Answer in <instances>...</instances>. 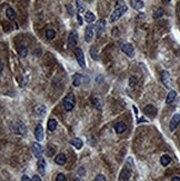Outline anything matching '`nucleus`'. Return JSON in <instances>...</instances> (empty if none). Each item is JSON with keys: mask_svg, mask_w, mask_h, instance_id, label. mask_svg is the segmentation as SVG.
I'll use <instances>...</instances> for the list:
<instances>
[{"mask_svg": "<svg viewBox=\"0 0 180 181\" xmlns=\"http://www.w3.org/2000/svg\"><path fill=\"white\" fill-rule=\"evenodd\" d=\"M10 129H11V131L13 133L19 135V136H26L27 135V127H26V125L23 123L22 121L20 120L12 122L10 125Z\"/></svg>", "mask_w": 180, "mask_h": 181, "instance_id": "nucleus-1", "label": "nucleus"}, {"mask_svg": "<svg viewBox=\"0 0 180 181\" xmlns=\"http://www.w3.org/2000/svg\"><path fill=\"white\" fill-rule=\"evenodd\" d=\"M76 104V100H75V94L72 92L68 93L67 96L63 98V108L66 111H71L75 108Z\"/></svg>", "mask_w": 180, "mask_h": 181, "instance_id": "nucleus-2", "label": "nucleus"}, {"mask_svg": "<svg viewBox=\"0 0 180 181\" xmlns=\"http://www.w3.org/2000/svg\"><path fill=\"white\" fill-rule=\"evenodd\" d=\"M126 11H127V7H126V6H121V7L116 8V9L112 11L111 16H110V22H116L120 17L124 15Z\"/></svg>", "mask_w": 180, "mask_h": 181, "instance_id": "nucleus-3", "label": "nucleus"}, {"mask_svg": "<svg viewBox=\"0 0 180 181\" xmlns=\"http://www.w3.org/2000/svg\"><path fill=\"white\" fill-rule=\"evenodd\" d=\"M77 42H78V32L75 31V30H71L69 36H68V48L69 49H73L76 46H77Z\"/></svg>", "mask_w": 180, "mask_h": 181, "instance_id": "nucleus-4", "label": "nucleus"}, {"mask_svg": "<svg viewBox=\"0 0 180 181\" xmlns=\"http://www.w3.org/2000/svg\"><path fill=\"white\" fill-rule=\"evenodd\" d=\"M121 50H122L128 57H130V58H134V57H135V48H134V46L131 44H128V42L122 44H121Z\"/></svg>", "mask_w": 180, "mask_h": 181, "instance_id": "nucleus-5", "label": "nucleus"}, {"mask_svg": "<svg viewBox=\"0 0 180 181\" xmlns=\"http://www.w3.org/2000/svg\"><path fill=\"white\" fill-rule=\"evenodd\" d=\"M95 27L94 26H88L86 28V31H84V40L86 42H91L92 39H94V35H95Z\"/></svg>", "mask_w": 180, "mask_h": 181, "instance_id": "nucleus-6", "label": "nucleus"}, {"mask_svg": "<svg viewBox=\"0 0 180 181\" xmlns=\"http://www.w3.org/2000/svg\"><path fill=\"white\" fill-rule=\"evenodd\" d=\"M76 59H77V62L79 63V66L81 68H86V60H84V55L82 52V50L80 48H77L76 50Z\"/></svg>", "mask_w": 180, "mask_h": 181, "instance_id": "nucleus-7", "label": "nucleus"}, {"mask_svg": "<svg viewBox=\"0 0 180 181\" xmlns=\"http://www.w3.org/2000/svg\"><path fill=\"white\" fill-rule=\"evenodd\" d=\"M105 28H106V20L105 19H99L97 21L96 26H95V29H96L97 31V37H100L101 36L103 30H105Z\"/></svg>", "mask_w": 180, "mask_h": 181, "instance_id": "nucleus-8", "label": "nucleus"}, {"mask_svg": "<svg viewBox=\"0 0 180 181\" xmlns=\"http://www.w3.org/2000/svg\"><path fill=\"white\" fill-rule=\"evenodd\" d=\"M179 123H180V115L179 113H176V115H174V117L171 118V120H170L169 129H170L171 131H174V130L177 129V127L179 126Z\"/></svg>", "mask_w": 180, "mask_h": 181, "instance_id": "nucleus-9", "label": "nucleus"}, {"mask_svg": "<svg viewBox=\"0 0 180 181\" xmlns=\"http://www.w3.org/2000/svg\"><path fill=\"white\" fill-rule=\"evenodd\" d=\"M31 147H32V154H34V157L37 159H39L41 157V154H42V147L38 142H32Z\"/></svg>", "mask_w": 180, "mask_h": 181, "instance_id": "nucleus-10", "label": "nucleus"}, {"mask_svg": "<svg viewBox=\"0 0 180 181\" xmlns=\"http://www.w3.org/2000/svg\"><path fill=\"white\" fill-rule=\"evenodd\" d=\"M161 81L165 85V87H167V88L171 86V79H170V75H169L168 71L161 72Z\"/></svg>", "mask_w": 180, "mask_h": 181, "instance_id": "nucleus-11", "label": "nucleus"}, {"mask_svg": "<svg viewBox=\"0 0 180 181\" xmlns=\"http://www.w3.org/2000/svg\"><path fill=\"white\" fill-rule=\"evenodd\" d=\"M143 112H145L146 115L149 116V117L153 118V117H156V115H157V109H156L152 104H148V106H146V107L143 108Z\"/></svg>", "mask_w": 180, "mask_h": 181, "instance_id": "nucleus-12", "label": "nucleus"}, {"mask_svg": "<svg viewBox=\"0 0 180 181\" xmlns=\"http://www.w3.org/2000/svg\"><path fill=\"white\" fill-rule=\"evenodd\" d=\"M34 136H36V139L38 141H41L44 139V128L41 125H37L36 126V129H34Z\"/></svg>", "mask_w": 180, "mask_h": 181, "instance_id": "nucleus-13", "label": "nucleus"}, {"mask_svg": "<svg viewBox=\"0 0 180 181\" xmlns=\"http://www.w3.org/2000/svg\"><path fill=\"white\" fill-rule=\"evenodd\" d=\"M115 130H116V132L119 133V135H120V133H124V132L127 130V125H126L124 122H122V121H120V122L115 125Z\"/></svg>", "mask_w": 180, "mask_h": 181, "instance_id": "nucleus-14", "label": "nucleus"}, {"mask_svg": "<svg viewBox=\"0 0 180 181\" xmlns=\"http://www.w3.org/2000/svg\"><path fill=\"white\" fill-rule=\"evenodd\" d=\"M130 6L136 9V10H140L143 8V6H145V2L143 1H141V0H131L130 1Z\"/></svg>", "mask_w": 180, "mask_h": 181, "instance_id": "nucleus-15", "label": "nucleus"}, {"mask_svg": "<svg viewBox=\"0 0 180 181\" xmlns=\"http://www.w3.org/2000/svg\"><path fill=\"white\" fill-rule=\"evenodd\" d=\"M66 161H67V159H66V156L63 154H57L56 158H55V162L58 166H65L66 165Z\"/></svg>", "mask_w": 180, "mask_h": 181, "instance_id": "nucleus-16", "label": "nucleus"}, {"mask_svg": "<svg viewBox=\"0 0 180 181\" xmlns=\"http://www.w3.org/2000/svg\"><path fill=\"white\" fill-rule=\"evenodd\" d=\"M70 144H72L73 147L76 149H81L82 148V146H84V142H82V140L80 139V138H73L70 140Z\"/></svg>", "mask_w": 180, "mask_h": 181, "instance_id": "nucleus-17", "label": "nucleus"}, {"mask_svg": "<svg viewBox=\"0 0 180 181\" xmlns=\"http://www.w3.org/2000/svg\"><path fill=\"white\" fill-rule=\"evenodd\" d=\"M34 112H36V115L38 116H44L46 113V111H47V108H46L45 104H37L36 107H34Z\"/></svg>", "mask_w": 180, "mask_h": 181, "instance_id": "nucleus-18", "label": "nucleus"}, {"mask_svg": "<svg viewBox=\"0 0 180 181\" xmlns=\"http://www.w3.org/2000/svg\"><path fill=\"white\" fill-rule=\"evenodd\" d=\"M6 16L8 19H10V20H15L16 17H17V13H16L15 9H12L11 7H8L7 10H6Z\"/></svg>", "mask_w": 180, "mask_h": 181, "instance_id": "nucleus-19", "label": "nucleus"}, {"mask_svg": "<svg viewBox=\"0 0 180 181\" xmlns=\"http://www.w3.org/2000/svg\"><path fill=\"white\" fill-rule=\"evenodd\" d=\"M176 97H177V92H176L174 90H170L168 93V96H167V98H166V104H170L171 102H174Z\"/></svg>", "mask_w": 180, "mask_h": 181, "instance_id": "nucleus-20", "label": "nucleus"}, {"mask_svg": "<svg viewBox=\"0 0 180 181\" xmlns=\"http://www.w3.org/2000/svg\"><path fill=\"white\" fill-rule=\"evenodd\" d=\"M170 162H171L170 156H168V154H163V156H161V158H160V163H161L163 167H167Z\"/></svg>", "mask_w": 180, "mask_h": 181, "instance_id": "nucleus-21", "label": "nucleus"}, {"mask_svg": "<svg viewBox=\"0 0 180 181\" xmlns=\"http://www.w3.org/2000/svg\"><path fill=\"white\" fill-rule=\"evenodd\" d=\"M84 19L87 22H94L96 17H95V13H92L91 11H86L84 12Z\"/></svg>", "mask_w": 180, "mask_h": 181, "instance_id": "nucleus-22", "label": "nucleus"}, {"mask_svg": "<svg viewBox=\"0 0 180 181\" xmlns=\"http://www.w3.org/2000/svg\"><path fill=\"white\" fill-rule=\"evenodd\" d=\"M57 120L56 119H50V120L48 121V123H47V127H48V130L49 131H55L57 128Z\"/></svg>", "mask_w": 180, "mask_h": 181, "instance_id": "nucleus-23", "label": "nucleus"}, {"mask_svg": "<svg viewBox=\"0 0 180 181\" xmlns=\"http://www.w3.org/2000/svg\"><path fill=\"white\" fill-rule=\"evenodd\" d=\"M120 180H129L130 178V171H128L126 168H124L120 172Z\"/></svg>", "mask_w": 180, "mask_h": 181, "instance_id": "nucleus-24", "label": "nucleus"}, {"mask_svg": "<svg viewBox=\"0 0 180 181\" xmlns=\"http://www.w3.org/2000/svg\"><path fill=\"white\" fill-rule=\"evenodd\" d=\"M163 13H165V11H163L162 8H157V9H155L153 12H152V17H153L155 19H158V18L162 17Z\"/></svg>", "mask_w": 180, "mask_h": 181, "instance_id": "nucleus-25", "label": "nucleus"}, {"mask_svg": "<svg viewBox=\"0 0 180 181\" xmlns=\"http://www.w3.org/2000/svg\"><path fill=\"white\" fill-rule=\"evenodd\" d=\"M18 54H19V56H20L21 58L27 57V55H28V49H27V47H26V46H20L19 49H18Z\"/></svg>", "mask_w": 180, "mask_h": 181, "instance_id": "nucleus-26", "label": "nucleus"}, {"mask_svg": "<svg viewBox=\"0 0 180 181\" xmlns=\"http://www.w3.org/2000/svg\"><path fill=\"white\" fill-rule=\"evenodd\" d=\"M81 75L80 73H75L73 75V86L75 87H79L81 83Z\"/></svg>", "mask_w": 180, "mask_h": 181, "instance_id": "nucleus-27", "label": "nucleus"}, {"mask_svg": "<svg viewBox=\"0 0 180 181\" xmlns=\"http://www.w3.org/2000/svg\"><path fill=\"white\" fill-rule=\"evenodd\" d=\"M38 171H39V173H41V176H44L45 175V160L41 158V160H39V162H38Z\"/></svg>", "mask_w": 180, "mask_h": 181, "instance_id": "nucleus-28", "label": "nucleus"}, {"mask_svg": "<svg viewBox=\"0 0 180 181\" xmlns=\"http://www.w3.org/2000/svg\"><path fill=\"white\" fill-rule=\"evenodd\" d=\"M90 56L92 57L94 60H99V55H98V50H97L96 47L90 48Z\"/></svg>", "mask_w": 180, "mask_h": 181, "instance_id": "nucleus-29", "label": "nucleus"}, {"mask_svg": "<svg viewBox=\"0 0 180 181\" xmlns=\"http://www.w3.org/2000/svg\"><path fill=\"white\" fill-rule=\"evenodd\" d=\"M55 37H56V31L53 29H48L46 31V38L48 40H52V39H55Z\"/></svg>", "mask_w": 180, "mask_h": 181, "instance_id": "nucleus-30", "label": "nucleus"}, {"mask_svg": "<svg viewBox=\"0 0 180 181\" xmlns=\"http://www.w3.org/2000/svg\"><path fill=\"white\" fill-rule=\"evenodd\" d=\"M137 77L136 76H132V77L129 78V86L130 87H135L136 85H137Z\"/></svg>", "mask_w": 180, "mask_h": 181, "instance_id": "nucleus-31", "label": "nucleus"}, {"mask_svg": "<svg viewBox=\"0 0 180 181\" xmlns=\"http://www.w3.org/2000/svg\"><path fill=\"white\" fill-rule=\"evenodd\" d=\"M56 181H67V178L63 173H58L56 176Z\"/></svg>", "mask_w": 180, "mask_h": 181, "instance_id": "nucleus-32", "label": "nucleus"}, {"mask_svg": "<svg viewBox=\"0 0 180 181\" xmlns=\"http://www.w3.org/2000/svg\"><path fill=\"white\" fill-rule=\"evenodd\" d=\"M77 173H78L79 177H84L86 176V169H84V167H80V168H78V170H77Z\"/></svg>", "mask_w": 180, "mask_h": 181, "instance_id": "nucleus-33", "label": "nucleus"}, {"mask_svg": "<svg viewBox=\"0 0 180 181\" xmlns=\"http://www.w3.org/2000/svg\"><path fill=\"white\" fill-rule=\"evenodd\" d=\"M92 104H94V106L96 107L97 109H100V108H101V106H100V101H99V99L98 98L92 99Z\"/></svg>", "mask_w": 180, "mask_h": 181, "instance_id": "nucleus-34", "label": "nucleus"}, {"mask_svg": "<svg viewBox=\"0 0 180 181\" xmlns=\"http://www.w3.org/2000/svg\"><path fill=\"white\" fill-rule=\"evenodd\" d=\"M66 8H67V10H68V13H69V16L71 17V16H73V9H72V6L70 5V4H68L67 6H66Z\"/></svg>", "mask_w": 180, "mask_h": 181, "instance_id": "nucleus-35", "label": "nucleus"}, {"mask_svg": "<svg viewBox=\"0 0 180 181\" xmlns=\"http://www.w3.org/2000/svg\"><path fill=\"white\" fill-rule=\"evenodd\" d=\"M95 181H107V180H106L105 176H102V175H98V176L95 178Z\"/></svg>", "mask_w": 180, "mask_h": 181, "instance_id": "nucleus-36", "label": "nucleus"}, {"mask_svg": "<svg viewBox=\"0 0 180 181\" xmlns=\"http://www.w3.org/2000/svg\"><path fill=\"white\" fill-rule=\"evenodd\" d=\"M21 181H32V179H30L28 176H26V175H23L21 177Z\"/></svg>", "mask_w": 180, "mask_h": 181, "instance_id": "nucleus-37", "label": "nucleus"}, {"mask_svg": "<svg viewBox=\"0 0 180 181\" xmlns=\"http://www.w3.org/2000/svg\"><path fill=\"white\" fill-rule=\"evenodd\" d=\"M32 181H41V178H40L39 176H37V175H34V176L32 177Z\"/></svg>", "mask_w": 180, "mask_h": 181, "instance_id": "nucleus-38", "label": "nucleus"}, {"mask_svg": "<svg viewBox=\"0 0 180 181\" xmlns=\"http://www.w3.org/2000/svg\"><path fill=\"white\" fill-rule=\"evenodd\" d=\"M77 18H78V21H79V25L81 26L82 25V18L80 17V15H77Z\"/></svg>", "mask_w": 180, "mask_h": 181, "instance_id": "nucleus-39", "label": "nucleus"}, {"mask_svg": "<svg viewBox=\"0 0 180 181\" xmlns=\"http://www.w3.org/2000/svg\"><path fill=\"white\" fill-rule=\"evenodd\" d=\"M171 181H180V178L179 177H172V179H171Z\"/></svg>", "mask_w": 180, "mask_h": 181, "instance_id": "nucleus-40", "label": "nucleus"}, {"mask_svg": "<svg viewBox=\"0 0 180 181\" xmlns=\"http://www.w3.org/2000/svg\"><path fill=\"white\" fill-rule=\"evenodd\" d=\"M72 181H82V179H81V178H79V177H76V178H73Z\"/></svg>", "mask_w": 180, "mask_h": 181, "instance_id": "nucleus-41", "label": "nucleus"}, {"mask_svg": "<svg viewBox=\"0 0 180 181\" xmlns=\"http://www.w3.org/2000/svg\"><path fill=\"white\" fill-rule=\"evenodd\" d=\"M139 122H146V120H145L143 118H141L140 120H138V123H139Z\"/></svg>", "mask_w": 180, "mask_h": 181, "instance_id": "nucleus-42", "label": "nucleus"}]
</instances>
